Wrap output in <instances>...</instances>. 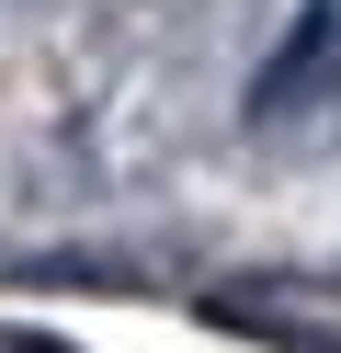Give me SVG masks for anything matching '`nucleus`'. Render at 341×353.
<instances>
[{
  "label": "nucleus",
  "mask_w": 341,
  "mask_h": 353,
  "mask_svg": "<svg viewBox=\"0 0 341 353\" xmlns=\"http://www.w3.org/2000/svg\"><path fill=\"white\" fill-rule=\"evenodd\" d=\"M0 353H68V342H45V330H0Z\"/></svg>",
  "instance_id": "f257e3e1"
}]
</instances>
